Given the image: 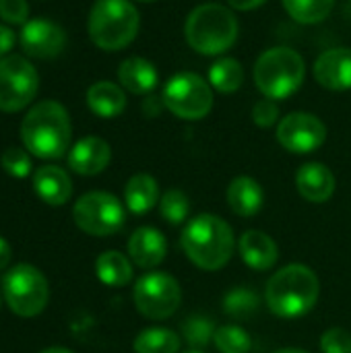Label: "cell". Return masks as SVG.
I'll use <instances>...</instances> for the list:
<instances>
[{"instance_id": "18", "label": "cell", "mask_w": 351, "mask_h": 353, "mask_svg": "<svg viewBox=\"0 0 351 353\" xmlns=\"http://www.w3.org/2000/svg\"><path fill=\"white\" fill-rule=\"evenodd\" d=\"M238 252L244 265L252 271H269L279 261V248L275 240L261 230L244 232L238 240Z\"/></svg>"}, {"instance_id": "6", "label": "cell", "mask_w": 351, "mask_h": 353, "mask_svg": "<svg viewBox=\"0 0 351 353\" xmlns=\"http://www.w3.org/2000/svg\"><path fill=\"white\" fill-rule=\"evenodd\" d=\"M254 85L269 99H288L304 83L306 64L300 52L285 46L265 50L254 62Z\"/></svg>"}, {"instance_id": "37", "label": "cell", "mask_w": 351, "mask_h": 353, "mask_svg": "<svg viewBox=\"0 0 351 353\" xmlns=\"http://www.w3.org/2000/svg\"><path fill=\"white\" fill-rule=\"evenodd\" d=\"M163 99L161 97H155V95H147L145 101H143V112L147 116H159V112L163 110Z\"/></svg>"}, {"instance_id": "17", "label": "cell", "mask_w": 351, "mask_h": 353, "mask_svg": "<svg viewBox=\"0 0 351 353\" xmlns=\"http://www.w3.org/2000/svg\"><path fill=\"white\" fill-rule=\"evenodd\" d=\"M335 174L321 161H308L296 172V188L308 203H327L335 194Z\"/></svg>"}, {"instance_id": "2", "label": "cell", "mask_w": 351, "mask_h": 353, "mask_svg": "<svg viewBox=\"0 0 351 353\" xmlns=\"http://www.w3.org/2000/svg\"><path fill=\"white\" fill-rule=\"evenodd\" d=\"M180 246L188 261L203 271L223 269L236 248V238L232 225L211 213H201L186 221Z\"/></svg>"}, {"instance_id": "26", "label": "cell", "mask_w": 351, "mask_h": 353, "mask_svg": "<svg viewBox=\"0 0 351 353\" xmlns=\"http://www.w3.org/2000/svg\"><path fill=\"white\" fill-rule=\"evenodd\" d=\"M244 83V66L236 58H219L209 68V85L223 95L234 93Z\"/></svg>"}, {"instance_id": "25", "label": "cell", "mask_w": 351, "mask_h": 353, "mask_svg": "<svg viewBox=\"0 0 351 353\" xmlns=\"http://www.w3.org/2000/svg\"><path fill=\"white\" fill-rule=\"evenodd\" d=\"M182 347V335L166 327H151L134 337V353H178Z\"/></svg>"}, {"instance_id": "35", "label": "cell", "mask_w": 351, "mask_h": 353, "mask_svg": "<svg viewBox=\"0 0 351 353\" xmlns=\"http://www.w3.org/2000/svg\"><path fill=\"white\" fill-rule=\"evenodd\" d=\"M0 19L8 25H25L29 21L27 0H0Z\"/></svg>"}, {"instance_id": "31", "label": "cell", "mask_w": 351, "mask_h": 353, "mask_svg": "<svg viewBox=\"0 0 351 353\" xmlns=\"http://www.w3.org/2000/svg\"><path fill=\"white\" fill-rule=\"evenodd\" d=\"M217 327L213 325L211 319L207 316H190L182 323V339L192 347V350H203L209 343H213Z\"/></svg>"}, {"instance_id": "27", "label": "cell", "mask_w": 351, "mask_h": 353, "mask_svg": "<svg viewBox=\"0 0 351 353\" xmlns=\"http://www.w3.org/2000/svg\"><path fill=\"white\" fill-rule=\"evenodd\" d=\"M281 4L300 25H317L333 12L335 0H281Z\"/></svg>"}, {"instance_id": "28", "label": "cell", "mask_w": 351, "mask_h": 353, "mask_svg": "<svg viewBox=\"0 0 351 353\" xmlns=\"http://www.w3.org/2000/svg\"><path fill=\"white\" fill-rule=\"evenodd\" d=\"M259 308H261L259 296L250 288H244V285L230 290L223 298V312L238 321H246L254 316Z\"/></svg>"}, {"instance_id": "19", "label": "cell", "mask_w": 351, "mask_h": 353, "mask_svg": "<svg viewBox=\"0 0 351 353\" xmlns=\"http://www.w3.org/2000/svg\"><path fill=\"white\" fill-rule=\"evenodd\" d=\"M35 194L50 207H62L72 196V180L58 165H41L33 174Z\"/></svg>"}, {"instance_id": "29", "label": "cell", "mask_w": 351, "mask_h": 353, "mask_svg": "<svg viewBox=\"0 0 351 353\" xmlns=\"http://www.w3.org/2000/svg\"><path fill=\"white\" fill-rule=\"evenodd\" d=\"M159 215L163 221L170 225H180L188 221L190 215V201L184 190L180 188H170L161 194L159 199Z\"/></svg>"}, {"instance_id": "14", "label": "cell", "mask_w": 351, "mask_h": 353, "mask_svg": "<svg viewBox=\"0 0 351 353\" xmlns=\"http://www.w3.org/2000/svg\"><path fill=\"white\" fill-rule=\"evenodd\" d=\"M317 83L329 91H348L351 89V50L350 48H331L325 50L312 66Z\"/></svg>"}, {"instance_id": "32", "label": "cell", "mask_w": 351, "mask_h": 353, "mask_svg": "<svg viewBox=\"0 0 351 353\" xmlns=\"http://www.w3.org/2000/svg\"><path fill=\"white\" fill-rule=\"evenodd\" d=\"M31 153L27 149H19V147H10L2 153L0 163L2 170L12 176V178H27L31 174Z\"/></svg>"}, {"instance_id": "38", "label": "cell", "mask_w": 351, "mask_h": 353, "mask_svg": "<svg viewBox=\"0 0 351 353\" xmlns=\"http://www.w3.org/2000/svg\"><path fill=\"white\" fill-rule=\"evenodd\" d=\"M230 4V8L234 10H254L259 6H263L267 0H225Z\"/></svg>"}, {"instance_id": "15", "label": "cell", "mask_w": 351, "mask_h": 353, "mask_svg": "<svg viewBox=\"0 0 351 353\" xmlns=\"http://www.w3.org/2000/svg\"><path fill=\"white\" fill-rule=\"evenodd\" d=\"M112 161V147L101 137H83L68 151V168L79 176H97Z\"/></svg>"}, {"instance_id": "7", "label": "cell", "mask_w": 351, "mask_h": 353, "mask_svg": "<svg viewBox=\"0 0 351 353\" xmlns=\"http://www.w3.org/2000/svg\"><path fill=\"white\" fill-rule=\"evenodd\" d=\"M168 112L180 120H203L213 110V87L201 74L184 70L172 74L161 91Z\"/></svg>"}, {"instance_id": "5", "label": "cell", "mask_w": 351, "mask_h": 353, "mask_svg": "<svg viewBox=\"0 0 351 353\" xmlns=\"http://www.w3.org/2000/svg\"><path fill=\"white\" fill-rule=\"evenodd\" d=\"M139 27L141 14L132 0H95L87 19L91 41L106 52H118L130 46Z\"/></svg>"}, {"instance_id": "8", "label": "cell", "mask_w": 351, "mask_h": 353, "mask_svg": "<svg viewBox=\"0 0 351 353\" xmlns=\"http://www.w3.org/2000/svg\"><path fill=\"white\" fill-rule=\"evenodd\" d=\"M2 294L6 306L21 319L41 314L50 300V288L43 273L33 265H14L2 277Z\"/></svg>"}, {"instance_id": "20", "label": "cell", "mask_w": 351, "mask_h": 353, "mask_svg": "<svg viewBox=\"0 0 351 353\" xmlns=\"http://www.w3.org/2000/svg\"><path fill=\"white\" fill-rule=\"evenodd\" d=\"M120 87L134 95H151L159 85V72L155 64L143 56H130L118 66Z\"/></svg>"}, {"instance_id": "1", "label": "cell", "mask_w": 351, "mask_h": 353, "mask_svg": "<svg viewBox=\"0 0 351 353\" xmlns=\"http://www.w3.org/2000/svg\"><path fill=\"white\" fill-rule=\"evenodd\" d=\"M70 139V116L66 108L54 99L35 103L21 122V141L25 149L39 159H60L66 155Z\"/></svg>"}, {"instance_id": "42", "label": "cell", "mask_w": 351, "mask_h": 353, "mask_svg": "<svg viewBox=\"0 0 351 353\" xmlns=\"http://www.w3.org/2000/svg\"><path fill=\"white\" fill-rule=\"evenodd\" d=\"M186 353H203L201 350H190V352H186Z\"/></svg>"}, {"instance_id": "3", "label": "cell", "mask_w": 351, "mask_h": 353, "mask_svg": "<svg viewBox=\"0 0 351 353\" xmlns=\"http://www.w3.org/2000/svg\"><path fill=\"white\" fill-rule=\"evenodd\" d=\"M321 296V281L317 273L302 263H292L273 273L267 283L265 300L269 310L279 319H300L308 314Z\"/></svg>"}, {"instance_id": "9", "label": "cell", "mask_w": 351, "mask_h": 353, "mask_svg": "<svg viewBox=\"0 0 351 353\" xmlns=\"http://www.w3.org/2000/svg\"><path fill=\"white\" fill-rule=\"evenodd\" d=\"M72 219L77 228L89 236L106 238L118 234L124 228V205L110 192L93 190L83 194L72 207Z\"/></svg>"}, {"instance_id": "43", "label": "cell", "mask_w": 351, "mask_h": 353, "mask_svg": "<svg viewBox=\"0 0 351 353\" xmlns=\"http://www.w3.org/2000/svg\"><path fill=\"white\" fill-rule=\"evenodd\" d=\"M137 2H157V0H137Z\"/></svg>"}, {"instance_id": "23", "label": "cell", "mask_w": 351, "mask_h": 353, "mask_svg": "<svg viewBox=\"0 0 351 353\" xmlns=\"http://www.w3.org/2000/svg\"><path fill=\"white\" fill-rule=\"evenodd\" d=\"M159 184L151 174H134L128 178L124 186V203L126 209L134 215H145L149 213L155 205H159Z\"/></svg>"}, {"instance_id": "33", "label": "cell", "mask_w": 351, "mask_h": 353, "mask_svg": "<svg viewBox=\"0 0 351 353\" xmlns=\"http://www.w3.org/2000/svg\"><path fill=\"white\" fill-rule=\"evenodd\" d=\"M321 352L323 353H351V333L341 329V327H333L327 329L321 337Z\"/></svg>"}, {"instance_id": "39", "label": "cell", "mask_w": 351, "mask_h": 353, "mask_svg": "<svg viewBox=\"0 0 351 353\" xmlns=\"http://www.w3.org/2000/svg\"><path fill=\"white\" fill-rule=\"evenodd\" d=\"M10 259H12V248H10V244L0 236V271H4V269L10 265Z\"/></svg>"}, {"instance_id": "21", "label": "cell", "mask_w": 351, "mask_h": 353, "mask_svg": "<svg viewBox=\"0 0 351 353\" xmlns=\"http://www.w3.org/2000/svg\"><path fill=\"white\" fill-rule=\"evenodd\" d=\"M228 205L240 217H254L265 205L263 186L250 176H238L228 186Z\"/></svg>"}, {"instance_id": "11", "label": "cell", "mask_w": 351, "mask_h": 353, "mask_svg": "<svg viewBox=\"0 0 351 353\" xmlns=\"http://www.w3.org/2000/svg\"><path fill=\"white\" fill-rule=\"evenodd\" d=\"M37 89L39 74L27 58L19 54L0 58V112L10 114L27 108Z\"/></svg>"}, {"instance_id": "13", "label": "cell", "mask_w": 351, "mask_h": 353, "mask_svg": "<svg viewBox=\"0 0 351 353\" xmlns=\"http://www.w3.org/2000/svg\"><path fill=\"white\" fill-rule=\"evenodd\" d=\"M19 43L31 58H54L64 50L66 33L50 19H31L23 25Z\"/></svg>"}, {"instance_id": "40", "label": "cell", "mask_w": 351, "mask_h": 353, "mask_svg": "<svg viewBox=\"0 0 351 353\" xmlns=\"http://www.w3.org/2000/svg\"><path fill=\"white\" fill-rule=\"evenodd\" d=\"M39 353H74L72 350H66V347H48V350H43V352Z\"/></svg>"}, {"instance_id": "10", "label": "cell", "mask_w": 351, "mask_h": 353, "mask_svg": "<svg viewBox=\"0 0 351 353\" xmlns=\"http://www.w3.org/2000/svg\"><path fill=\"white\" fill-rule=\"evenodd\" d=\"M137 310L151 321H163L178 312L182 304V288L176 277L161 271H149L137 279L132 290Z\"/></svg>"}, {"instance_id": "34", "label": "cell", "mask_w": 351, "mask_h": 353, "mask_svg": "<svg viewBox=\"0 0 351 353\" xmlns=\"http://www.w3.org/2000/svg\"><path fill=\"white\" fill-rule=\"evenodd\" d=\"M252 120L259 128H271L279 124V105L275 99L263 97L252 108Z\"/></svg>"}, {"instance_id": "41", "label": "cell", "mask_w": 351, "mask_h": 353, "mask_svg": "<svg viewBox=\"0 0 351 353\" xmlns=\"http://www.w3.org/2000/svg\"><path fill=\"white\" fill-rule=\"evenodd\" d=\"M275 353H310L306 352V350H298V347H285V350H279V352Z\"/></svg>"}, {"instance_id": "24", "label": "cell", "mask_w": 351, "mask_h": 353, "mask_svg": "<svg viewBox=\"0 0 351 353\" xmlns=\"http://www.w3.org/2000/svg\"><path fill=\"white\" fill-rule=\"evenodd\" d=\"M95 275L108 288H124L132 281V261L118 250H106L95 261Z\"/></svg>"}, {"instance_id": "12", "label": "cell", "mask_w": 351, "mask_h": 353, "mask_svg": "<svg viewBox=\"0 0 351 353\" xmlns=\"http://www.w3.org/2000/svg\"><path fill=\"white\" fill-rule=\"evenodd\" d=\"M275 137L285 151L308 155L325 145L327 126L319 116L310 112H292L279 120Z\"/></svg>"}, {"instance_id": "30", "label": "cell", "mask_w": 351, "mask_h": 353, "mask_svg": "<svg viewBox=\"0 0 351 353\" xmlns=\"http://www.w3.org/2000/svg\"><path fill=\"white\" fill-rule=\"evenodd\" d=\"M213 345L219 353H248L252 350V339L240 325H221L215 331Z\"/></svg>"}, {"instance_id": "22", "label": "cell", "mask_w": 351, "mask_h": 353, "mask_svg": "<svg viewBox=\"0 0 351 353\" xmlns=\"http://www.w3.org/2000/svg\"><path fill=\"white\" fill-rule=\"evenodd\" d=\"M87 105L99 118H118L126 110V93L112 81H97L87 89Z\"/></svg>"}, {"instance_id": "36", "label": "cell", "mask_w": 351, "mask_h": 353, "mask_svg": "<svg viewBox=\"0 0 351 353\" xmlns=\"http://www.w3.org/2000/svg\"><path fill=\"white\" fill-rule=\"evenodd\" d=\"M14 33L10 31V27H6V25H0V58H4V56H8V52L12 50V46H14Z\"/></svg>"}, {"instance_id": "16", "label": "cell", "mask_w": 351, "mask_h": 353, "mask_svg": "<svg viewBox=\"0 0 351 353\" xmlns=\"http://www.w3.org/2000/svg\"><path fill=\"white\" fill-rule=\"evenodd\" d=\"M166 254H168V240L157 228L143 225L132 232L128 240V259L137 267L151 271L166 261Z\"/></svg>"}, {"instance_id": "4", "label": "cell", "mask_w": 351, "mask_h": 353, "mask_svg": "<svg viewBox=\"0 0 351 353\" xmlns=\"http://www.w3.org/2000/svg\"><path fill=\"white\" fill-rule=\"evenodd\" d=\"M238 19L230 6L205 2L190 10L184 23L186 43L201 56L225 54L238 39Z\"/></svg>"}]
</instances>
